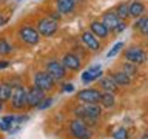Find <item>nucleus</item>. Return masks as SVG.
I'll use <instances>...</instances> for the list:
<instances>
[{
	"mask_svg": "<svg viewBox=\"0 0 148 139\" xmlns=\"http://www.w3.org/2000/svg\"><path fill=\"white\" fill-rule=\"evenodd\" d=\"M74 113L85 124L91 122L90 125H94L96 119L100 118V114H102V107H99V104H82L80 107H77L74 110Z\"/></svg>",
	"mask_w": 148,
	"mask_h": 139,
	"instance_id": "obj_1",
	"label": "nucleus"
},
{
	"mask_svg": "<svg viewBox=\"0 0 148 139\" xmlns=\"http://www.w3.org/2000/svg\"><path fill=\"white\" fill-rule=\"evenodd\" d=\"M11 105L16 110H22L28 105V93L22 85H16L12 87V93H11Z\"/></svg>",
	"mask_w": 148,
	"mask_h": 139,
	"instance_id": "obj_2",
	"label": "nucleus"
},
{
	"mask_svg": "<svg viewBox=\"0 0 148 139\" xmlns=\"http://www.w3.org/2000/svg\"><path fill=\"white\" fill-rule=\"evenodd\" d=\"M57 28H59L57 20H54V19H51V17H43L37 22V31H39V34L45 36V37L54 36L56 31H57Z\"/></svg>",
	"mask_w": 148,
	"mask_h": 139,
	"instance_id": "obj_3",
	"label": "nucleus"
},
{
	"mask_svg": "<svg viewBox=\"0 0 148 139\" xmlns=\"http://www.w3.org/2000/svg\"><path fill=\"white\" fill-rule=\"evenodd\" d=\"M69 131L76 139H91V130L85 125V122L80 119L71 120L69 124Z\"/></svg>",
	"mask_w": 148,
	"mask_h": 139,
	"instance_id": "obj_4",
	"label": "nucleus"
},
{
	"mask_svg": "<svg viewBox=\"0 0 148 139\" xmlns=\"http://www.w3.org/2000/svg\"><path fill=\"white\" fill-rule=\"evenodd\" d=\"M18 37L22 42H25L26 45H37L40 40V34L36 28L32 26H22L18 30Z\"/></svg>",
	"mask_w": 148,
	"mask_h": 139,
	"instance_id": "obj_5",
	"label": "nucleus"
},
{
	"mask_svg": "<svg viewBox=\"0 0 148 139\" xmlns=\"http://www.w3.org/2000/svg\"><path fill=\"white\" fill-rule=\"evenodd\" d=\"M34 85L42 88L43 91H51L56 85V81L46 71H39L34 74Z\"/></svg>",
	"mask_w": 148,
	"mask_h": 139,
	"instance_id": "obj_6",
	"label": "nucleus"
},
{
	"mask_svg": "<svg viewBox=\"0 0 148 139\" xmlns=\"http://www.w3.org/2000/svg\"><path fill=\"white\" fill-rule=\"evenodd\" d=\"M102 97V91L94 90V88H85V90L77 93V99L82 104H99Z\"/></svg>",
	"mask_w": 148,
	"mask_h": 139,
	"instance_id": "obj_7",
	"label": "nucleus"
},
{
	"mask_svg": "<svg viewBox=\"0 0 148 139\" xmlns=\"http://www.w3.org/2000/svg\"><path fill=\"white\" fill-rule=\"evenodd\" d=\"M45 68H46L45 71L48 73L54 81H60V79H63L66 76V68H65L60 62H57V60H49V62H46Z\"/></svg>",
	"mask_w": 148,
	"mask_h": 139,
	"instance_id": "obj_8",
	"label": "nucleus"
},
{
	"mask_svg": "<svg viewBox=\"0 0 148 139\" xmlns=\"http://www.w3.org/2000/svg\"><path fill=\"white\" fill-rule=\"evenodd\" d=\"M26 93H28V107H32V108L39 107L42 104V100L45 99V91L36 85L29 87L26 90Z\"/></svg>",
	"mask_w": 148,
	"mask_h": 139,
	"instance_id": "obj_9",
	"label": "nucleus"
},
{
	"mask_svg": "<svg viewBox=\"0 0 148 139\" xmlns=\"http://www.w3.org/2000/svg\"><path fill=\"white\" fill-rule=\"evenodd\" d=\"M102 67L100 65H92V67H90L88 70H85L82 74V82L85 83V85H88V83L94 82V81H99V79L102 77Z\"/></svg>",
	"mask_w": 148,
	"mask_h": 139,
	"instance_id": "obj_10",
	"label": "nucleus"
},
{
	"mask_svg": "<svg viewBox=\"0 0 148 139\" xmlns=\"http://www.w3.org/2000/svg\"><path fill=\"white\" fill-rule=\"evenodd\" d=\"M125 59L128 60V62H131L134 65H140V63H145L147 60V54L143 53L140 48H130L125 51Z\"/></svg>",
	"mask_w": 148,
	"mask_h": 139,
	"instance_id": "obj_11",
	"label": "nucleus"
},
{
	"mask_svg": "<svg viewBox=\"0 0 148 139\" xmlns=\"http://www.w3.org/2000/svg\"><path fill=\"white\" fill-rule=\"evenodd\" d=\"M80 39H82V43L85 45L86 50H90V51H99L100 50V42H99V39H97L91 31L82 32Z\"/></svg>",
	"mask_w": 148,
	"mask_h": 139,
	"instance_id": "obj_12",
	"label": "nucleus"
},
{
	"mask_svg": "<svg viewBox=\"0 0 148 139\" xmlns=\"http://www.w3.org/2000/svg\"><path fill=\"white\" fill-rule=\"evenodd\" d=\"M62 65L66 70H71V71H79L82 67V62L79 59V56H76L74 53H66L62 57Z\"/></svg>",
	"mask_w": 148,
	"mask_h": 139,
	"instance_id": "obj_13",
	"label": "nucleus"
},
{
	"mask_svg": "<svg viewBox=\"0 0 148 139\" xmlns=\"http://www.w3.org/2000/svg\"><path fill=\"white\" fill-rule=\"evenodd\" d=\"M90 30H91V32L97 37V39H106V37H108V34H110V30H108V28H106L102 22H97V20L91 22Z\"/></svg>",
	"mask_w": 148,
	"mask_h": 139,
	"instance_id": "obj_14",
	"label": "nucleus"
},
{
	"mask_svg": "<svg viewBox=\"0 0 148 139\" xmlns=\"http://www.w3.org/2000/svg\"><path fill=\"white\" fill-rule=\"evenodd\" d=\"M119 22H120V19L116 16L114 11H106V12H103V16H102V23L111 31L116 30V26L119 25Z\"/></svg>",
	"mask_w": 148,
	"mask_h": 139,
	"instance_id": "obj_15",
	"label": "nucleus"
},
{
	"mask_svg": "<svg viewBox=\"0 0 148 139\" xmlns=\"http://www.w3.org/2000/svg\"><path fill=\"white\" fill-rule=\"evenodd\" d=\"M74 5H76L74 0H56V8H57V12H60V14L73 12Z\"/></svg>",
	"mask_w": 148,
	"mask_h": 139,
	"instance_id": "obj_16",
	"label": "nucleus"
},
{
	"mask_svg": "<svg viewBox=\"0 0 148 139\" xmlns=\"http://www.w3.org/2000/svg\"><path fill=\"white\" fill-rule=\"evenodd\" d=\"M143 12H145V5L139 0H134L133 3L128 5V14L131 17H140Z\"/></svg>",
	"mask_w": 148,
	"mask_h": 139,
	"instance_id": "obj_17",
	"label": "nucleus"
},
{
	"mask_svg": "<svg viewBox=\"0 0 148 139\" xmlns=\"http://www.w3.org/2000/svg\"><path fill=\"white\" fill-rule=\"evenodd\" d=\"M100 88L103 91H110V93H114L116 90H117V83L114 82L113 76H108V77H102L100 82H99Z\"/></svg>",
	"mask_w": 148,
	"mask_h": 139,
	"instance_id": "obj_18",
	"label": "nucleus"
},
{
	"mask_svg": "<svg viewBox=\"0 0 148 139\" xmlns=\"http://www.w3.org/2000/svg\"><path fill=\"white\" fill-rule=\"evenodd\" d=\"M12 93V85L9 82H2L0 83V102H6L11 99Z\"/></svg>",
	"mask_w": 148,
	"mask_h": 139,
	"instance_id": "obj_19",
	"label": "nucleus"
},
{
	"mask_svg": "<svg viewBox=\"0 0 148 139\" xmlns=\"http://www.w3.org/2000/svg\"><path fill=\"white\" fill-rule=\"evenodd\" d=\"M100 104H102V107H105V108H113L114 104H116L114 93L103 91V93H102V97H100Z\"/></svg>",
	"mask_w": 148,
	"mask_h": 139,
	"instance_id": "obj_20",
	"label": "nucleus"
},
{
	"mask_svg": "<svg viewBox=\"0 0 148 139\" xmlns=\"http://www.w3.org/2000/svg\"><path fill=\"white\" fill-rule=\"evenodd\" d=\"M113 79H114V82L117 83V87H125V85H130V83H131V77H130L128 74H125L123 71L114 73Z\"/></svg>",
	"mask_w": 148,
	"mask_h": 139,
	"instance_id": "obj_21",
	"label": "nucleus"
},
{
	"mask_svg": "<svg viewBox=\"0 0 148 139\" xmlns=\"http://www.w3.org/2000/svg\"><path fill=\"white\" fill-rule=\"evenodd\" d=\"M114 12H116V16H117L120 20H125L130 14H128V3H119L117 5V8L114 9Z\"/></svg>",
	"mask_w": 148,
	"mask_h": 139,
	"instance_id": "obj_22",
	"label": "nucleus"
},
{
	"mask_svg": "<svg viewBox=\"0 0 148 139\" xmlns=\"http://www.w3.org/2000/svg\"><path fill=\"white\" fill-rule=\"evenodd\" d=\"M134 28H137L143 36H148V16L147 17H140L139 20H136Z\"/></svg>",
	"mask_w": 148,
	"mask_h": 139,
	"instance_id": "obj_23",
	"label": "nucleus"
},
{
	"mask_svg": "<svg viewBox=\"0 0 148 139\" xmlns=\"http://www.w3.org/2000/svg\"><path fill=\"white\" fill-rule=\"evenodd\" d=\"M12 53V46L6 39H0V56H8Z\"/></svg>",
	"mask_w": 148,
	"mask_h": 139,
	"instance_id": "obj_24",
	"label": "nucleus"
},
{
	"mask_svg": "<svg viewBox=\"0 0 148 139\" xmlns=\"http://www.w3.org/2000/svg\"><path fill=\"white\" fill-rule=\"evenodd\" d=\"M123 73L128 74L130 77H133V76H136V74H137V67L134 63H131V62H127L123 65Z\"/></svg>",
	"mask_w": 148,
	"mask_h": 139,
	"instance_id": "obj_25",
	"label": "nucleus"
},
{
	"mask_svg": "<svg viewBox=\"0 0 148 139\" xmlns=\"http://www.w3.org/2000/svg\"><path fill=\"white\" fill-rule=\"evenodd\" d=\"M123 48V42H117L113 48H111L110 51H108V54H106V57H114L116 54H119V51Z\"/></svg>",
	"mask_w": 148,
	"mask_h": 139,
	"instance_id": "obj_26",
	"label": "nucleus"
},
{
	"mask_svg": "<svg viewBox=\"0 0 148 139\" xmlns=\"http://www.w3.org/2000/svg\"><path fill=\"white\" fill-rule=\"evenodd\" d=\"M113 138L114 139H127L128 138V131L125 128H119V130H116V131H114Z\"/></svg>",
	"mask_w": 148,
	"mask_h": 139,
	"instance_id": "obj_27",
	"label": "nucleus"
},
{
	"mask_svg": "<svg viewBox=\"0 0 148 139\" xmlns=\"http://www.w3.org/2000/svg\"><path fill=\"white\" fill-rule=\"evenodd\" d=\"M53 102H54V100H53V97H45V99L42 100V104L39 105V108H40V110H46V108H49V107L53 105Z\"/></svg>",
	"mask_w": 148,
	"mask_h": 139,
	"instance_id": "obj_28",
	"label": "nucleus"
},
{
	"mask_svg": "<svg viewBox=\"0 0 148 139\" xmlns=\"http://www.w3.org/2000/svg\"><path fill=\"white\" fill-rule=\"evenodd\" d=\"M3 122H5V124H8L9 127H12V124L16 122V116H14V114H8V116H5V118H3Z\"/></svg>",
	"mask_w": 148,
	"mask_h": 139,
	"instance_id": "obj_29",
	"label": "nucleus"
},
{
	"mask_svg": "<svg viewBox=\"0 0 148 139\" xmlns=\"http://www.w3.org/2000/svg\"><path fill=\"white\" fill-rule=\"evenodd\" d=\"M62 91L63 93H73L74 91V85L73 83H65V85L62 87Z\"/></svg>",
	"mask_w": 148,
	"mask_h": 139,
	"instance_id": "obj_30",
	"label": "nucleus"
},
{
	"mask_svg": "<svg viewBox=\"0 0 148 139\" xmlns=\"http://www.w3.org/2000/svg\"><path fill=\"white\" fill-rule=\"evenodd\" d=\"M125 28H127V23H125V20H122V22H119V25L116 26V30H114V31H116V32H122Z\"/></svg>",
	"mask_w": 148,
	"mask_h": 139,
	"instance_id": "obj_31",
	"label": "nucleus"
},
{
	"mask_svg": "<svg viewBox=\"0 0 148 139\" xmlns=\"http://www.w3.org/2000/svg\"><path fill=\"white\" fill-rule=\"evenodd\" d=\"M9 128H11V127H9L8 124H5L3 120H2V122H0V130H3V131H8Z\"/></svg>",
	"mask_w": 148,
	"mask_h": 139,
	"instance_id": "obj_32",
	"label": "nucleus"
},
{
	"mask_svg": "<svg viewBox=\"0 0 148 139\" xmlns=\"http://www.w3.org/2000/svg\"><path fill=\"white\" fill-rule=\"evenodd\" d=\"M8 65H9L8 60H0V70H2V68H6Z\"/></svg>",
	"mask_w": 148,
	"mask_h": 139,
	"instance_id": "obj_33",
	"label": "nucleus"
},
{
	"mask_svg": "<svg viewBox=\"0 0 148 139\" xmlns=\"http://www.w3.org/2000/svg\"><path fill=\"white\" fill-rule=\"evenodd\" d=\"M5 23H6V19H3L2 16H0V26H3Z\"/></svg>",
	"mask_w": 148,
	"mask_h": 139,
	"instance_id": "obj_34",
	"label": "nucleus"
},
{
	"mask_svg": "<svg viewBox=\"0 0 148 139\" xmlns=\"http://www.w3.org/2000/svg\"><path fill=\"white\" fill-rule=\"evenodd\" d=\"M142 139H148V133H145V134H143V136H142Z\"/></svg>",
	"mask_w": 148,
	"mask_h": 139,
	"instance_id": "obj_35",
	"label": "nucleus"
},
{
	"mask_svg": "<svg viewBox=\"0 0 148 139\" xmlns=\"http://www.w3.org/2000/svg\"><path fill=\"white\" fill-rule=\"evenodd\" d=\"M2 108H3V102H0V111H2Z\"/></svg>",
	"mask_w": 148,
	"mask_h": 139,
	"instance_id": "obj_36",
	"label": "nucleus"
},
{
	"mask_svg": "<svg viewBox=\"0 0 148 139\" xmlns=\"http://www.w3.org/2000/svg\"><path fill=\"white\" fill-rule=\"evenodd\" d=\"M74 2H77V0H74Z\"/></svg>",
	"mask_w": 148,
	"mask_h": 139,
	"instance_id": "obj_37",
	"label": "nucleus"
}]
</instances>
